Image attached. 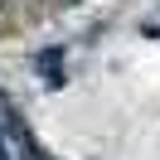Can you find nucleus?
Returning a JSON list of instances; mask_svg holds the SVG:
<instances>
[{
	"instance_id": "nucleus-1",
	"label": "nucleus",
	"mask_w": 160,
	"mask_h": 160,
	"mask_svg": "<svg viewBox=\"0 0 160 160\" xmlns=\"http://www.w3.org/2000/svg\"><path fill=\"white\" fill-rule=\"evenodd\" d=\"M58 63H63V49H49V53H39V73H44V82H49V88H58V82H63Z\"/></svg>"
}]
</instances>
